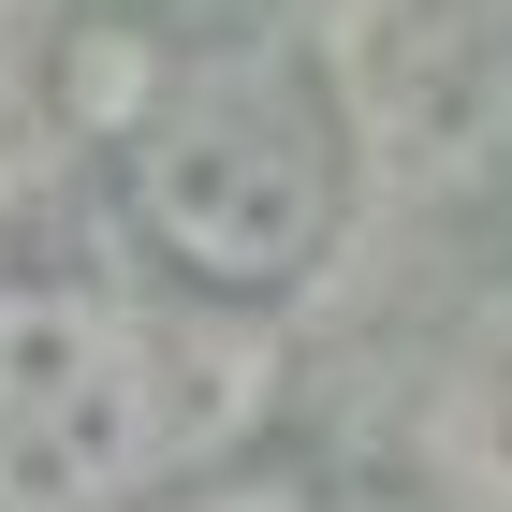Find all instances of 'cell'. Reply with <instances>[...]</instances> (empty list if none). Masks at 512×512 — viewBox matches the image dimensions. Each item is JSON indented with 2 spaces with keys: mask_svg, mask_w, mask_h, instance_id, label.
I'll return each mask as SVG.
<instances>
[{
  "mask_svg": "<svg viewBox=\"0 0 512 512\" xmlns=\"http://www.w3.org/2000/svg\"><path fill=\"white\" fill-rule=\"evenodd\" d=\"M132 512H337L308 469H264V454H205V469H176V483H147Z\"/></svg>",
  "mask_w": 512,
  "mask_h": 512,
  "instance_id": "cell-3",
  "label": "cell"
},
{
  "mask_svg": "<svg viewBox=\"0 0 512 512\" xmlns=\"http://www.w3.org/2000/svg\"><path fill=\"white\" fill-rule=\"evenodd\" d=\"M118 205L191 293H308L352 220V147L293 44H191L118 118Z\"/></svg>",
  "mask_w": 512,
  "mask_h": 512,
  "instance_id": "cell-1",
  "label": "cell"
},
{
  "mask_svg": "<svg viewBox=\"0 0 512 512\" xmlns=\"http://www.w3.org/2000/svg\"><path fill=\"white\" fill-rule=\"evenodd\" d=\"M220 366L118 293L0 278V512H132L205 469Z\"/></svg>",
  "mask_w": 512,
  "mask_h": 512,
  "instance_id": "cell-2",
  "label": "cell"
}]
</instances>
